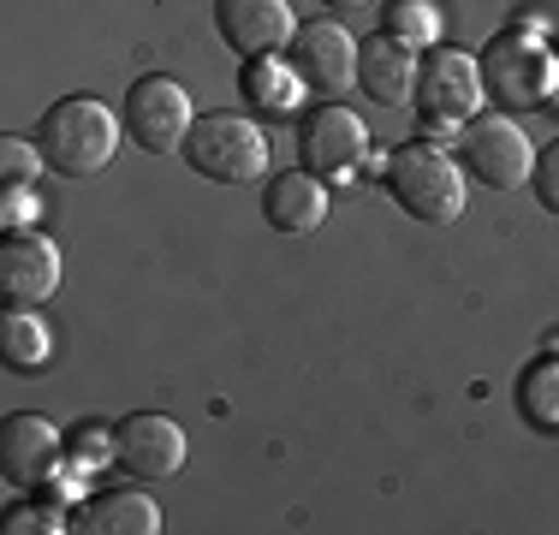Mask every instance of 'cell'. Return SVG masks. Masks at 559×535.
Masks as SVG:
<instances>
[{
  "label": "cell",
  "mask_w": 559,
  "mask_h": 535,
  "mask_svg": "<svg viewBox=\"0 0 559 535\" xmlns=\"http://www.w3.org/2000/svg\"><path fill=\"white\" fill-rule=\"evenodd\" d=\"M36 150H43V160L55 173L84 179V173H102L114 160L119 119L96 96H66V102H55L43 119H36Z\"/></svg>",
  "instance_id": "obj_1"
},
{
  "label": "cell",
  "mask_w": 559,
  "mask_h": 535,
  "mask_svg": "<svg viewBox=\"0 0 559 535\" xmlns=\"http://www.w3.org/2000/svg\"><path fill=\"white\" fill-rule=\"evenodd\" d=\"M388 191L393 203L411 214V221L423 226H447L464 214V173L452 167L441 150H429V143H405L393 160H388Z\"/></svg>",
  "instance_id": "obj_2"
},
{
  "label": "cell",
  "mask_w": 559,
  "mask_h": 535,
  "mask_svg": "<svg viewBox=\"0 0 559 535\" xmlns=\"http://www.w3.org/2000/svg\"><path fill=\"white\" fill-rule=\"evenodd\" d=\"M185 160L215 185H250L269 167V138L245 114H197L191 138H185Z\"/></svg>",
  "instance_id": "obj_3"
},
{
  "label": "cell",
  "mask_w": 559,
  "mask_h": 535,
  "mask_svg": "<svg viewBox=\"0 0 559 535\" xmlns=\"http://www.w3.org/2000/svg\"><path fill=\"white\" fill-rule=\"evenodd\" d=\"M197 114H191V96H185L179 78H138V84L126 90V131L138 150L150 155H185V138H191Z\"/></svg>",
  "instance_id": "obj_4"
},
{
  "label": "cell",
  "mask_w": 559,
  "mask_h": 535,
  "mask_svg": "<svg viewBox=\"0 0 559 535\" xmlns=\"http://www.w3.org/2000/svg\"><path fill=\"white\" fill-rule=\"evenodd\" d=\"M459 155H464V173L483 179L488 191H518V185L536 173V150H530L524 126H512L506 114L471 119L464 138H459Z\"/></svg>",
  "instance_id": "obj_5"
},
{
  "label": "cell",
  "mask_w": 559,
  "mask_h": 535,
  "mask_svg": "<svg viewBox=\"0 0 559 535\" xmlns=\"http://www.w3.org/2000/svg\"><path fill=\"white\" fill-rule=\"evenodd\" d=\"M108 459L131 482H167L185 471V428L173 417H155V411H138L108 435Z\"/></svg>",
  "instance_id": "obj_6"
},
{
  "label": "cell",
  "mask_w": 559,
  "mask_h": 535,
  "mask_svg": "<svg viewBox=\"0 0 559 535\" xmlns=\"http://www.w3.org/2000/svg\"><path fill=\"white\" fill-rule=\"evenodd\" d=\"M488 102V84H483V60L459 48H435L417 72V107L435 119V126H464L476 107Z\"/></svg>",
  "instance_id": "obj_7"
},
{
  "label": "cell",
  "mask_w": 559,
  "mask_h": 535,
  "mask_svg": "<svg viewBox=\"0 0 559 535\" xmlns=\"http://www.w3.org/2000/svg\"><path fill=\"white\" fill-rule=\"evenodd\" d=\"M483 84H488V96L506 102V107H536V102H548L554 54L542 48L536 36H500V43L483 54Z\"/></svg>",
  "instance_id": "obj_8"
},
{
  "label": "cell",
  "mask_w": 559,
  "mask_h": 535,
  "mask_svg": "<svg viewBox=\"0 0 559 535\" xmlns=\"http://www.w3.org/2000/svg\"><path fill=\"white\" fill-rule=\"evenodd\" d=\"M357 48L364 43H352L340 24H322V19L298 24V36H292V72H298L316 96H345V90L357 84Z\"/></svg>",
  "instance_id": "obj_9"
},
{
  "label": "cell",
  "mask_w": 559,
  "mask_h": 535,
  "mask_svg": "<svg viewBox=\"0 0 559 535\" xmlns=\"http://www.w3.org/2000/svg\"><path fill=\"white\" fill-rule=\"evenodd\" d=\"M55 286H60V245L55 238H43L36 226L0 238V292H7V304L36 310L43 298H55Z\"/></svg>",
  "instance_id": "obj_10"
},
{
  "label": "cell",
  "mask_w": 559,
  "mask_h": 535,
  "mask_svg": "<svg viewBox=\"0 0 559 535\" xmlns=\"http://www.w3.org/2000/svg\"><path fill=\"white\" fill-rule=\"evenodd\" d=\"M215 24L226 48H238L245 60H269V54L292 48V36H298L292 0H215Z\"/></svg>",
  "instance_id": "obj_11"
},
{
  "label": "cell",
  "mask_w": 559,
  "mask_h": 535,
  "mask_svg": "<svg viewBox=\"0 0 559 535\" xmlns=\"http://www.w3.org/2000/svg\"><path fill=\"white\" fill-rule=\"evenodd\" d=\"M364 150H369V138H364V119H357L352 107L328 102V107H316V114L304 119L298 155H304V167L322 173V179H340V173L364 167Z\"/></svg>",
  "instance_id": "obj_12"
},
{
  "label": "cell",
  "mask_w": 559,
  "mask_h": 535,
  "mask_svg": "<svg viewBox=\"0 0 559 535\" xmlns=\"http://www.w3.org/2000/svg\"><path fill=\"white\" fill-rule=\"evenodd\" d=\"M55 471H60L55 423L36 417V411H19V417L0 423V476H7L12 488H43Z\"/></svg>",
  "instance_id": "obj_13"
},
{
  "label": "cell",
  "mask_w": 559,
  "mask_h": 535,
  "mask_svg": "<svg viewBox=\"0 0 559 535\" xmlns=\"http://www.w3.org/2000/svg\"><path fill=\"white\" fill-rule=\"evenodd\" d=\"M417 72H423L417 48L399 43V36H369V43L357 48V84H364L381 107L417 102Z\"/></svg>",
  "instance_id": "obj_14"
},
{
  "label": "cell",
  "mask_w": 559,
  "mask_h": 535,
  "mask_svg": "<svg viewBox=\"0 0 559 535\" xmlns=\"http://www.w3.org/2000/svg\"><path fill=\"white\" fill-rule=\"evenodd\" d=\"M262 214H269V226L274 233H286V238H310V233H322V221H328V179L322 173H280V179L262 191Z\"/></svg>",
  "instance_id": "obj_15"
},
{
  "label": "cell",
  "mask_w": 559,
  "mask_h": 535,
  "mask_svg": "<svg viewBox=\"0 0 559 535\" xmlns=\"http://www.w3.org/2000/svg\"><path fill=\"white\" fill-rule=\"evenodd\" d=\"M78 530H90V535H155L162 530V506H155L150 494L114 488V494H96V500L78 512Z\"/></svg>",
  "instance_id": "obj_16"
},
{
  "label": "cell",
  "mask_w": 559,
  "mask_h": 535,
  "mask_svg": "<svg viewBox=\"0 0 559 535\" xmlns=\"http://www.w3.org/2000/svg\"><path fill=\"white\" fill-rule=\"evenodd\" d=\"M48 352H55L48 321L36 310H19V304H12V310L0 316V357H7V369H43Z\"/></svg>",
  "instance_id": "obj_17"
},
{
  "label": "cell",
  "mask_w": 559,
  "mask_h": 535,
  "mask_svg": "<svg viewBox=\"0 0 559 535\" xmlns=\"http://www.w3.org/2000/svg\"><path fill=\"white\" fill-rule=\"evenodd\" d=\"M518 411H524L530 428L559 435V357H536L518 374Z\"/></svg>",
  "instance_id": "obj_18"
},
{
  "label": "cell",
  "mask_w": 559,
  "mask_h": 535,
  "mask_svg": "<svg viewBox=\"0 0 559 535\" xmlns=\"http://www.w3.org/2000/svg\"><path fill=\"white\" fill-rule=\"evenodd\" d=\"M304 78L292 72V60L280 66L274 54L269 60H250L245 66V96H250V107H262V114H286L292 107V90H298Z\"/></svg>",
  "instance_id": "obj_19"
},
{
  "label": "cell",
  "mask_w": 559,
  "mask_h": 535,
  "mask_svg": "<svg viewBox=\"0 0 559 535\" xmlns=\"http://www.w3.org/2000/svg\"><path fill=\"white\" fill-rule=\"evenodd\" d=\"M381 36H399V43H411V48H435V36H441V12H435L429 0H388Z\"/></svg>",
  "instance_id": "obj_20"
},
{
  "label": "cell",
  "mask_w": 559,
  "mask_h": 535,
  "mask_svg": "<svg viewBox=\"0 0 559 535\" xmlns=\"http://www.w3.org/2000/svg\"><path fill=\"white\" fill-rule=\"evenodd\" d=\"M36 167H48L36 143L0 138V191H24V185H36Z\"/></svg>",
  "instance_id": "obj_21"
},
{
  "label": "cell",
  "mask_w": 559,
  "mask_h": 535,
  "mask_svg": "<svg viewBox=\"0 0 559 535\" xmlns=\"http://www.w3.org/2000/svg\"><path fill=\"white\" fill-rule=\"evenodd\" d=\"M530 179H536V197H542V209H548V214H559V143H554V150L536 160V173H530Z\"/></svg>",
  "instance_id": "obj_22"
},
{
  "label": "cell",
  "mask_w": 559,
  "mask_h": 535,
  "mask_svg": "<svg viewBox=\"0 0 559 535\" xmlns=\"http://www.w3.org/2000/svg\"><path fill=\"white\" fill-rule=\"evenodd\" d=\"M7 530H60V518L55 512H43V506H24V512H12V524Z\"/></svg>",
  "instance_id": "obj_23"
},
{
  "label": "cell",
  "mask_w": 559,
  "mask_h": 535,
  "mask_svg": "<svg viewBox=\"0 0 559 535\" xmlns=\"http://www.w3.org/2000/svg\"><path fill=\"white\" fill-rule=\"evenodd\" d=\"M19 214H24V191H7V226L19 221Z\"/></svg>",
  "instance_id": "obj_24"
},
{
  "label": "cell",
  "mask_w": 559,
  "mask_h": 535,
  "mask_svg": "<svg viewBox=\"0 0 559 535\" xmlns=\"http://www.w3.org/2000/svg\"><path fill=\"white\" fill-rule=\"evenodd\" d=\"M328 7H345V12H352V7H369V0H328Z\"/></svg>",
  "instance_id": "obj_25"
}]
</instances>
